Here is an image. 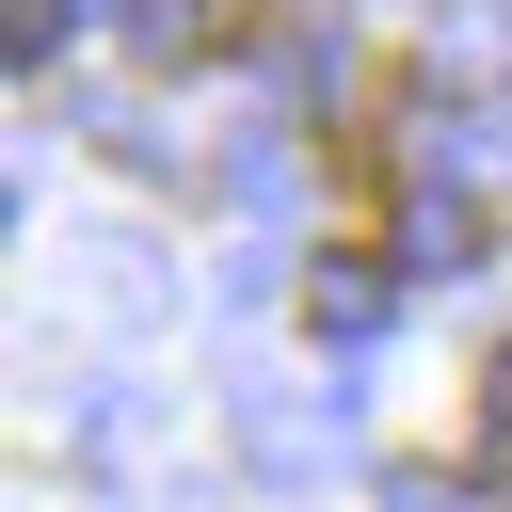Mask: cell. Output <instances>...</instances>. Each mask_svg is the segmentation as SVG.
<instances>
[{
  "label": "cell",
  "instance_id": "6",
  "mask_svg": "<svg viewBox=\"0 0 512 512\" xmlns=\"http://www.w3.org/2000/svg\"><path fill=\"white\" fill-rule=\"evenodd\" d=\"M480 416H496V432H512V352H496V368H480Z\"/></svg>",
  "mask_w": 512,
  "mask_h": 512
},
{
  "label": "cell",
  "instance_id": "1",
  "mask_svg": "<svg viewBox=\"0 0 512 512\" xmlns=\"http://www.w3.org/2000/svg\"><path fill=\"white\" fill-rule=\"evenodd\" d=\"M384 304H400V256H368V240H320V272H304V320L352 352V336H384Z\"/></svg>",
  "mask_w": 512,
  "mask_h": 512
},
{
  "label": "cell",
  "instance_id": "2",
  "mask_svg": "<svg viewBox=\"0 0 512 512\" xmlns=\"http://www.w3.org/2000/svg\"><path fill=\"white\" fill-rule=\"evenodd\" d=\"M400 272H480V208H448V192H432V208L400 224Z\"/></svg>",
  "mask_w": 512,
  "mask_h": 512
},
{
  "label": "cell",
  "instance_id": "3",
  "mask_svg": "<svg viewBox=\"0 0 512 512\" xmlns=\"http://www.w3.org/2000/svg\"><path fill=\"white\" fill-rule=\"evenodd\" d=\"M128 48H144V64H192V48H208V0H128Z\"/></svg>",
  "mask_w": 512,
  "mask_h": 512
},
{
  "label": "cell",
  "instance_id": "5",
  "mask_svg": "<svg viewBox=\"0 0 512 512\" xmlns=\"http://www.w3.org/2000/svg\"><path fill=\"white\" fill-rule=\"evenodd\" d=\"M384 512H448V480H384Z\"/></svg>",
  "mask_w": 512,
  "mask_h": 512
},
{
  "label": "cell",
  "instance_id": "4",
  "mask_svg": "<svg viewBox=\"0 0 512 512\" xmlns=\"http://www.w3.org/2000/svg\"><path fill=\"white\" fill-rule=\"evenodd\" d=\"M0 48H16V64H48V48H64V0H16V16H0Z\"/></svg>",
  "mask_w": 512,
  "mask_h": 512
}]
</instances>
